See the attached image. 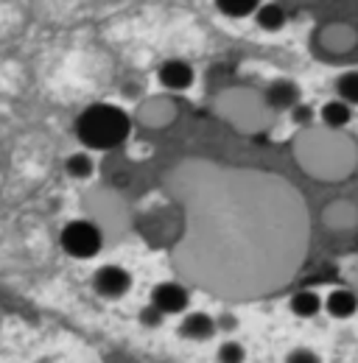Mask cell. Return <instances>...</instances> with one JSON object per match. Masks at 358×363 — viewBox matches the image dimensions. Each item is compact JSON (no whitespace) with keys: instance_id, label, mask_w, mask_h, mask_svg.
Listing matches in <instances>:
<instances>
[{"instance_id":"obj_1","label":"cell","mask_w":358,"mask_h":363,"mask_svg":"<svg viewBox=\"0 0 358 363\" xmlns=\"http://www.w3.org/2000/svg\"><path fill=\"white\" fill-rule=\"evenodd\" d=\"M132 132L129 115L115 104H92L76 118V137L92 151H112Z\"/></svg>"},{"instance_id":"obj_2","label":"cell","mask_w":358,"mask_h":363,"mask_svg":"<svg viewBox=\"0 0 358 363\" xmlns=\"http://www.w3.org/2000/svg\"><path fill=\"white\" fill-rule=\"evenodd\" d=\"M59 243H62V249H65L70 257H76V260H90V257H95V255L101 252L104 235H101V229L95 227L92 221L79 218V221L65 224L62 235H59Z\"/></svg>"},{"instance_id":"obj_3","label":"cell","mask_w":358,"mask_h":363,"mask_svg":"<svg viewBox=\"0 0 358 363\" xmlns=\"http://www.w3.org/2000/svg\"><path fill=\"white\" fill-rule=\"evenodd\" d=\"M92 288L104 299H121L132 288V274L126 272L124 266H101L98 272L92 274Z\"/></svg>"},{"instance_id":"obj_4","label":"cell","mask_w":358,"mask_h":363,"mask_svg":"<svg viewBox=\"0 0 358 363\" xmlns=\"http://www.w3.org/2000/svg\"><path fill=\"white\" fill-rule=\"evenodd\" d=\"M151 305L157 311H163L166 316H174V313H185L188 311L190 296H188V291L182 285H177V282H160L151 291Z\"/></svg>"},{"instance_id":"obj_5","label":"cell","mask_w":358,"mask_h":363,"mask_svg":"<svg viewBox=\"0 0 358 363\" xmlns=\"http://www.w3.org/2000/svg\"><path fill=\"white\" fill-rule=\"evenodd\" d=\"M193 82H196V73H193V67L185 59H168V62H163V67H160V84L166 90L185 92L193 87Z\"/></svg>"},{"instance_id":"obj_6","label":"cell","mask_w":358,"mask_h":363,"mask_svg":"<svg viewBox=\"0 0 358 363\" xmlns=\"http://www.w3.org/2000/svg\"><path fill=\"white\" fill-rule=\"evenodd\" d=\"M300 98H303V92H300V87H297V82H291V79H274V82L266 87L268 106L277 109V112L294 109L297 104H303Z\"/></svg>"},{"instance_id":"obj_7","label":"cell","mask_w":358,"mask_h":363,"mask_svg":"<svg viewBox=\"0 0 358 363\" xmlns=\"http://www.w3.org/2000/svg\"><path fill=\"white\" fill-rule=\"evenodd\" d=\"M179 335L188 338V341H207L216 335V321L207 313H188L179 324Z\"/></svg>"},{"instance_id":"obj_8","label":"cell","mask_w":358,"mask_h":363,"mask_svg":"<svg viewBox=\"0 0 358 363\" xmlns=\"http://www.w3.org/2000/svg\"><path fill=\"white\" fill-rule=\"evenodd\" d=\"M325 311H327L333 318L356 316L358 296L353 294V291H347V288H336V291H330V294H327V299H325Z\"/></svg>"},{"instance_id":"obj_9","label":"cell","mask_w":358,"mask_h":363,"mask_svg":"<svg viewBox=\"0 0 358 363\" xmlns=\"http://www.w3.org/2000/svg\"><path fill=\"white\" fill-rule=\"evenodd\" d=\"M319 118H322V123H325L327 129H345V126L353 121V106L345 104L342 98H333V101H327V104L322 106Z\"/></svg>"},{"instance_id":"obj_10","label":"cell","mask_w":358,"mask_h":363,"mask_svg":"<svg viewBox=\"0 0 358 363\" xmlns=\"http://www.w3.org/2000/svg\"><path fill=\"white\" fill-rule=\"evenodd\" d=\"M255 23L264 28V31H280L286 26V9L280 3H261L258 11H255Z\"/></svg>"},{"instance_id":"obj_11","label":"cell","mask_w":358,"mask_h":363,"mask_svg":"<svg viewBox=\"0 0 358 363\" xmlns=\"http://www.w3.org/2000/svg\"><path fill=\"white\" fill-rule=\"evenodd\" d=\"M291 313L300 318H313L319 311H322V299H319V294L316 291H297L294 296H291Z\"/></svg>"},{"instance_id":"obj_12","label":"cell","mask_w":358,"mask_h":363,"mask_svg":"<svg viewBox=\"0 0 358 363\" xmlns=\"http://www.w3.org/2000/svg\"><path fill=\"white\" fill-rule=\"evenodd\" d=\"M258 6H261V0H216V9L222 11L224 17H232V20L255 14Z\"/></svg>"},{"instance_id":"obj_13","label":"cell","mask_w":358,"mask_h":363,"mask_svg":"<svg viewBox=\"0 0 358 363\" xmlns=\"http://www.w3.org/2000/svg\"><path fill=\"white\" fill-rule=\"evenodd\" d=\"M65 171H67L73 179H90V177H92V171H95L92 157H90V154H85V151L70 154V157L65 160Z\"/></svg>"},{"instance_id":"obj_14","label":"cell","mask_w":358,"mask_h":363,"mask_svg":"<svg viewBox=\"0 0 358 363\" xmlns=\"http://www.w3.org/2000/svg\"><path fill=\"white\" fill-rule=\"evenodd\" d=\"M336 92H339V98H342L345 104L358 106V70L342 73L339 82H336Z\"/></svg>"},{"instance_id":"obj_15","label":"cell","mask_w":358,"mask_h":363,"mask_svg":"<svg viewBox=\"0 0 358 363\" xmlns=\"http://www.w3.org/2000/svg\"><path fill=\"white\" fill-rule=\"evenodd\" d=\"M244 358H246V352L235 341H227V344H222V350H219V361L222 363H244Z\"/></svg>"},{"instance_id":"obj_16","label":"cell","mask_w":358,"mask_h":363,"mask_svg":"<svg viewBox=\"0 0 358 363\" xmlns=\"http://www.w3.org/2000/svg\"><path fill=\"white\" fill-rule=\"evenodd\" d=\"M163 318H166V313H163V311H157L154 305H146V308L140 311V321H143L146 327H160V324H163Z\"/></svg>"},{"instance_id":"obj_17","label":"cell","mask_w":358,"mask_h":363,"mask_svg":"<svg viewBox=\"0 0 358 363\" xmlns=\"http://www.w3.org/2000/svg\"><path fill=\"white\" fill-rule=\"evenodd\" d=\"M286 363H322V361H319V355L311 352V350H294V352L286 358Z\"/></svg>"},{"instance_id":"obj_18","label":"cell","mask_w":358,"mask_h":363,"mask_svg":"<svg viewBox=\"0 0 358 363\" xmlns=\"http://www.w3.org/2000/svg\"><path fill=\"white\" fill-rule=\"evenodd\" d=\"M291 118H294V121H297V123L303 126V123H308V121H311L313 112L308 109V106H305V104H297V106L291 109Z\"/></svg>"}]
</instances>
